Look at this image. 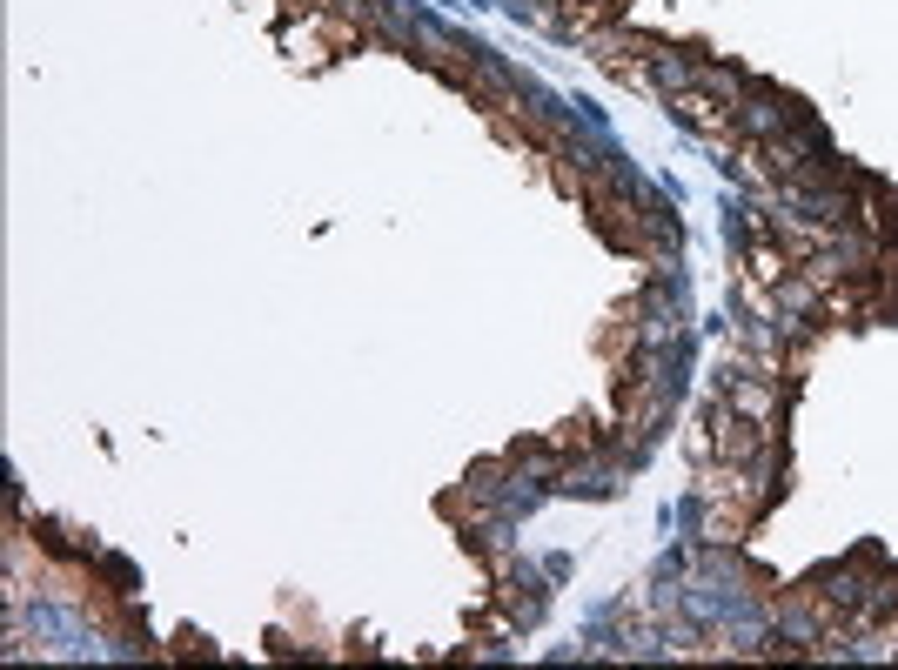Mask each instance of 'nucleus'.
Returning a JSON list of instances; mask_svg holds the SVG:
<instances>
[{
	"instance_id": "1",
	"label": "nucleus",
	"mask_w": 898,
	"mask_h": 670,
	"mask_svg": "<svg viewBox=\"0 0 898 670\" xmlns=\"http://www.w3.org/2000/svg\"><path fill=\"white\" fill-rule=\"evenodd\" d=\"M27 624H34V637H41L54 657H128V644H108V637H94V630L74 617L68 603H54V597L27 603Z\"/></svg>"
}]
</instances>
